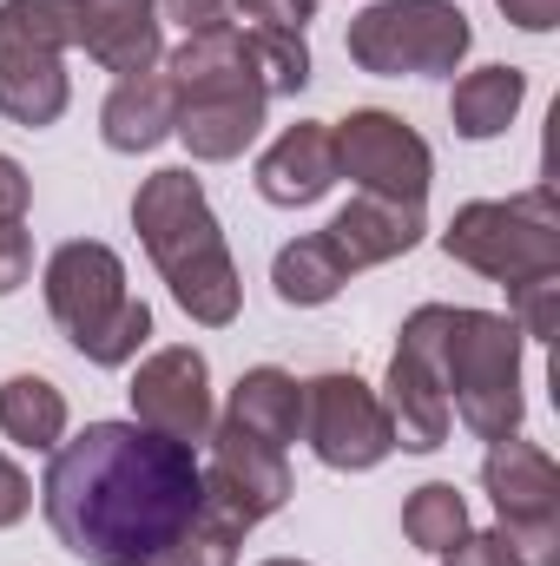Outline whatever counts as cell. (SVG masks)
I'll return each instance as SVG.
<instances>
[{"label":"cell","instance_id":"7c38bea8","mask_svg":"<svg viewBox=\"0 0 560 566\" xmlns=\"http://www.w3.org/2000/svg\"><path fill=\"white\" fill-rule=\"evenodd\" d=\"M265 86L258 80H231V86H198V93H185L178 99V133L172 139H185V151L198 158V165H225V158H238L245 145L265 133Z\"/></svg>","mask_w":560,"mask_h":566},{"label":"cell","instance_id":"f546056e","mask_svg":"<svg viewBox=\"0 0 560 566\" xmlns=\"http://www.w3.org/2000/svg\"><path fill=\"white\" fill-rule=\"evenodd\" d=\"M158 7H165V20H178L185 33L231 27V13H238V0H158Z\"/></svg>","mask_w":560,"mask_h":566},{"label":"cell","instance_id":"ffe728a7","mask_svg":"<svg viewBox=\"0 0 560 566\" xmlns=\"http://www.w3.org/2000/svg\"><path fill=\"white\" fill-rule=\"evenodd\" d=\"M86 27V0H7L0 7V60L27 53V60H66V46H80Z\"/></svg>","mask_w":560,"mask_h":566},{"label":"cell","instance_id":"f1b7e54d","mask_svg":"<svg viewBox=\"0 0 560 566\" xmlns=\"http://www.w3.org/2000/svg\"><path fill=\"white\" fill-rule=\"evenodd\" d=\"M27 205H33V178L20 158L0 151V224H27Z\"/></svg>","mask_w":560,"mask_h":566},{"label":"cell","instance_id":"4316f807","mask_svg":"<svg viewBox=\"0 0 560 566\" xmlns=\"http://www.w3.org/2000/svg\"><path fill=\"white\" fill-rule=\"evenodd\" d=\"M495 534L515 566H560V521H501Z\"/></svg>","mask_w":560,"mask_h":566},{"label":"cell","instance_id":"44dd1931","mask_svg":"<svg viewBox=\"0 0 560 566\" xmlns=\"http://www.w3.org/2000/svg\"><path fill=\"white\" fill-rule=\"evenodd\" d=\"M0 434L33 454H53L66 441V396L46 376H7L0 382Z\"/></svg>","mask_w":560,"mask_h":566},{"label":"cell","instance_id":"3957f363","mask_svg":"<svg viewBox=\"0 0 560 566\" xmlns=\"http://www.w3.org/2000/svg\"><path fill=\"white\" fill-rule=\"evenodd\" d=\"M40 290H46V310H53V323L66 329V343H73L86 363H100V369H126L145 349V336H152V310L126 290L120 251L100 244V238L60 244V251L46 258Z\"/></svg>","mask_w":560,"mask_h":566},{"label":"cell","instance_id":"d6a6232c","mask_svg":"<svg viewBox=\"0 0 560 566\" xmlns=\"http://www.w3.org/2000/svg\"><path fill=\"white\" fill-rule=\"evenodd\" d=\"M238 13H251L258 27H297L303 33V20L317 13V0H238Z\"/></svg>","mask_w":560,"mask_h":566},{"label":"cell","instance_id":"30bf717a","mask_svg":"<svg viewBox=\"0 0 560 566\" xmlns=\"http://www.w3.org/2000/svg\"><path fill=\"white\" fill-rule=\"evenodd\" d=\"M211 461H205V507H218L231 527H258L290 501V461L283 448L245 434L238 422H211Z\"/></svg>","mask_w":560,"mask_h":566},{"label":"cell","instance_id":"7402d4cb","mask_svg":"<svg viewBox=\"0 0 560 566\" xmlns=\"http://www.w3.org/2000/svg\"><path fill=\"white\" fill-rule=\"evenodd\" d=\"M271 283H278V296L290 310H317V303H330L350 271L336 264V251L323 244V231H310V238H297V244H283L278 264H271Z\"/></svg>","mask_w":560,"mask_h":566},{"label":"cell","instance_id":"2e32d148","mask_svg":"<svg viewBox=\"0 0 560 566\" xmlns=\"http://www.w3.org/2000/svg\"><path fill=\"white\" fill-rule=\"evenodd\" d=\"M80 46L133 80V73H152L165 60V27H158V0H86V27H80Z\"/></svg>","mask_w":560,"mask_h":566},{"label":"cell","instance_id":"9a60e30c","mask_svg":"<svg viewBox=\"0 0 560 566\" xmlns=\"http://www.w3.org/2000/svg\"><path fill=\"white\" fill-rule=\"evenodd\" d=\"M330 185H336V145H330V126H317V119L283 126L271 151L258 158V198L265 205L297 211V205H317Z\"/></svg>","mask_w":560,"mask_h":566},{"label":"cell","instance_id":"4dcf8cb0","mask_svg":"<svg viewBox=\"0 0 560 566\" xmlns=\"http://www.w3.org/2000/svg\"><path fill=\"white\" fill-rule=\"evenodd\" d=\"M442 566H515V560H508V547H501V534H495V527H488V534H475V527H468V534L442 554Z\"/></svg>","mask_w":560,"mask_h":566},{"label":"cell","instance_id":"83f0119b","mask_svg":"<svg viewBox=\"0 0 560 566\" xmlns=\"http://www.w3.org/2000/svg\"><path fill=\"white\" fill-rule=\"evenodd\" d=\"M27 277H33V238L20 224H0V296H13Z\"/></svg>","mask_w":560,"mask_h":566},{"label":"cell","instance_id":"836d02e7","mask_svg":"<svg viewBox=\"0 0 560 566\" xmlns=\"http://www.w3.org/2000/svg\"><path fill=\"white\" fill-rule=\"evenodd\" d=\"M501 13H508V27H521V33H554L560 27V0H495Z\"/></svg>","mask_w":560,"mask_h":566},{"label":"cell","instance_id":"cb8c5ba5","mask_svg":"<svg viewBox=\"0 0 560 566\" xmlns=\"http://www.w3.org/2000/svg\"><path fill=\"white\" fill-rule=\"evenodd\" d=\"M245 53H251V73H258L265 99L310 86V46H303L297 27H251L245 33Z\"/></svg>","mask_w":560,"mask_h":566},{"label":"cell","instance_id":"e575fe53","mask_svg":"<svg viewBox=\"0 0 560 566\" xmlns=\"http://www.w3.org/2000/svg\"><path fill=\"white\" fill-rule=\"evenodd\" d=\"M265 566H310V560H283V554H278V560H265Z\"/></svg>","mask_w":560,"mask_h":566},{"label":"cell","instance_id":"7a4b0ae2","mask_svg":"<svg viewBox=\"0 0 560 566\" xmlns=\"http://www.w3.org/2000/svg\"><path fill=\"white\" fill-rule=\"evenodd\" d=\"M133 231H139L145 258L158 264V277L172 283V296L191 323H205V329L238 323L245 277L225 251V231H218L211 198L191 178V165H165L145 178L139 198H133Z\"/></svg>","mask_w":560,"mask_h":566},{"label":"cell","instance_id":"277c9868","mask_svg":"<svg viewBox=\"0 0 560 566\" xmlns=\"http://www.w3.org/2000/svg\"><path fill=\"white\" fill-rule=\"evenodd\" d=\"M442 382L448 409L468 434L501 441L521 434V329L501 310H455L448 303V336H442Z\"/></svg>","mask_w":560,"mask_h":566},{"label":"cell","instance_id":"484cf974","mask_svg":"<svg viewBox=\"0 0 560 566\" xmlns=\"http://www.w3.org/2000/svg\"><path fill=\"white\" fill-rule=\"evenodd\" d=\"M508 323L521 329V343H554L560 329V271L528 283H508Z\"/></svg>","mask_w":560,"mask_h":566},{"label":"cell","instance_id":"603a6c76","mask_svg":"<svg viewBox=\"0 0 560 566\" xmlns=\"http://www.w3.org/2000/svg\"><path fill=\"white\" fill-rule=\"evenodd\" d=\"M403 534H409V547H422V554H448L468 534V507H462L455 481H422L416 494L403 501Z\"/></svg>","mask_w":560,"mask_h":566},{"label":"cell","instance_id":"8992f818","mask_svg":"<svg viewBox=\"0 0 560 566\" xmlns=\"http://www.w3.org/2000/svg\"><path fill=\"white\" fill-rule=\"evenodd\" d=\"M475 46L455 0H376L350 20V60L376 80H448Z\"/></svg>","mask_w":560,"mask_h":566},{"label":"cell","instance_id":"ac0fdd59","mask_svg":"<svg viewBox=\"0 0 560 566\" xmlns=\"http://www.w3.org/2000/svg\"><path fill=\"white\" fill-rule=\"evenodd\" d=\"M225 422H238L245 434H258V441H271V448H290L297 434H303V382L290 376V369H245L238 376V389H231V409H225Z\"/></svg>","mask_w":560,"mask_h":566},{"label":"cell","instance_id":"d6986e66","mask_svg":"<svg viewBox=\"0 0 560 566\" xmlns=\"http://www.w3.org/2000/svg\"><path fill=\"white\" fill-rule=\"evenodd\" d=\"M521 99H528V73H521V66H481V73H462V80H455L448 119H455L462 139L481 145V139H501V133L515 126Z\"/></svg>","mask_w":560,"mask_h":566},{"label":"cell","instance_id":"1f68e13d","mask_svg":"<svg viewBox=\"0 0 560 566\" xmlns=\"http://www.w3.org/2000/svg\"><path fill=\"white\" fill-rule=\"evenodd\" d=\"M27 507H33V481L20 474V461H7V454H0V527H20V521H27Z\"/></svg>","mask_w":560,"mask_h":566},{"label":"cell","instance_id":"e0dca14e","mask_svg":"<svg viewBox=\"0 0 560 566\" xmlns=\"http://www.w3.org/2000/svg\"><path fill=\"white\" fill-rule=\"evenodd\" d=\"M172 133H178V86H172L165 66L120 80V86L106 93V106H100V139L113 145V151H126V158L165 145Z\"/></svg>","mask_w":560,"mask_h":566},{"label":"cell","instance_id":"5b68a950","mask_svg":"<svg viewBox=\"0 0 560 566\" xmlns=\"http://www.w3.org/2000/svg\"><path fill=\"white\" fill-rule=\"evenodd\" d=\"M442 251L455 264H468L488 283H528L560 271V205L548 185L521 191V198H475L448 218Z\"/></svg>","mask_w":560,"mask_h":566},{"label":"cell","instance_id":"9c48e42d","mask_svg":"<svg viewBox=\"0 0 560 566\" xmlns=\"http://www.w3.org/2000/svg\"><path fill=\"white\" fill-rule=\"evenodd\" d=\"M330 145H336V178H350L356 191L396 198V205H422L428 198L435 151H428V139L409 119H396L383 106H363V113L330 126Z\"/></svg>","mask_w":560,"mask_h":566},{"label":"cell","instance_id":"8fae6325","mask_svg":"<svg viewBox=\"0 0 560 566\" xmlns=\"http://www.w3.org/2000/svg\"><path fill=\"white\" fill-rule=\"evenodd\" d=\"M133 422L158 428L172 441H205L211 434V363L191 349V343H172V349H152L139 369H133Z\"/></svg>","mask_w":560,"mask_h":566},{"label":"cell","instance_id":"ba28073f","mask_svg":"<svg viewBox=\"0 0 560 566\" xmlns=\"http://www.w3.org/2000/svg\"><path fill=\"white\" fill-rule=\"evenodd\" d=\"M303 441L336 474H363V468L396 454V428H390L383 396L363 376H343V369L303 382Z\"/></svg>","mask_w":560,"mask_h":566},{"label":"cell","instance_id":"5bb4252c","mask_svg":"<svg viewBox=\"0 0 560 566\" xmlns=\"http://www.w3.org/2000/svg\"><path fill=\"white\" fill-rule=\"evenodd\" d=\"M481 488H488V501H495L501 521H560V468H554V454L535 448V441H521V434L488 441Z\"/></svg>","mask_w":560,"mask_h":566},{"label":"cell","instance_id":"d4e9b609","mask_svg":"<svg viewBox=\"0 0 560 566\" xmlns=\"http://www.w3.org/2000/svg\"><path fill=\"white\" fill-rule=\"evenodd\" d=\"M238 541H245V527H231L218 507H198L191 527H185L152 566H238Z\"/></svg>","mask_w":560,"mask_h":566},{"label":"cell","instance_id":"52a82bcc","mask_svg":"<svg viewBox=\"0 0 560 566\" xmlns=\"http://www.w3.org/2000/svg\"><path fill=\"white\" fill-rule=\"evenodd\" d=\"M442 336H448V303H422L403 316L396 356H390V382H383V409L396 428V448L435 454L455 428L448 409V382H442Z\"/></svg>","mask_w":560,"mask_h":566},{"label":"cell","instance_id":"4fadbf2b","mask_svg":"<svg viewBox=\"0 0 560 566\" xmlns=\"http://www.w3.org/2000/svg\"><path fill=\"white\" fill-rule=\"evenodd\" d=\"M422 231H428V218H422V205H396V198H350L330 224H323V244L336 251V264L356 277V271H376V264H390V258H409L422 244Z\"/></svg>","mask_w":560,"mask_h":566},{"label":"cell","instance_id":"6da1fadb","mask_svg":"<svg viewBox=\"0 0 560 566\" xmlns=\"http://www.w3.org/2000/svg\"><path fill=\"white\" fill-rule=\"evenodd\" d=\"M40 507L53 541L86 566H152L205 507V461L191 441L139 422H86L53 448Z\"/></svg>","mask_w":560,"mask_h":566}]
</instances>
